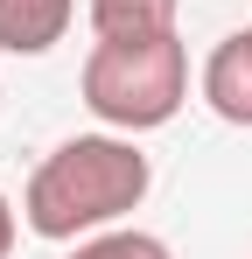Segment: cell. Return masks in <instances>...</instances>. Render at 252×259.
Segmentation results:
<instances>
[{"label": "cell", "mask_w": 252, "mask_h": 259, "mask_svg": "<svg viewBox=\"0 0 252 259\" xmlns=\"http://www.w3.org/2000/svg\"><path fill=\"white\" fill-rule=\"evenodd\" d=\"M70 259H175L154 238V231H98V238H84Z\"/></svg>", "instance_id": "6"}, {"label": "cell", "mask_w": 252, "mask_h": 259, "mask_svg": "<svg viewBox=\"0 0 252 259\" xmlns=\"http://www.w3.org/2000/svg\"><path fill=\"white\" fill-rule=\"evenodd\" d=\"M189 98V49L175 28L161 35H98L84 56V105L119 133H154Z\"/></svg>", "instance_id": "2"}, {"label": "cell", "mask_w": 252, "mask_h": 259, "mask_svg": "<svg viewBox=\"0 0 252 259\" xmlns=\"http://www.w3.org/2000/svg\"><path fill=\"white\" fill-rule=\"evenodd\" d=\"M147 182H154V168H147V154L133 140H119V133H77L56 154H42V168L28 175V196H21V217H28L35 238L70 245L84 231H105L126 210H140Z\"/></svg>", "instance_id": "1"}, {"label": "cell", "mask_w": 252, "mask_h": 259, "mask_svg": "<svg viewBox=\"0 0 252 259\" xmlns=\"http://www.w3.org/2000/svg\"><path fill=\"white\" fill-rule=\"evenodd\" d=\"M182 0H91V35H161Z\"/></svg>", "instance_id": "5"}, {"label": "cell", "mask_w": 252, "mask_h": 259, "mask_svg": "<svg viewBox=\"0 0 252 259\" xmlns=\"http://www.w3.org/2000/svg\"><path fill=\"white\" fill-rule=\"evenodd\" d=\"M203 98L224 126H252V28L224 35L203 56Z\"/></svg>", "instance_id": "3"}, {"label": "cell", "mask_w": 252, "mask_h": 259, "mask_svg": "<svg viewBox=\"0 0 252 259\" xmlns=\"http://www.w3.org/2000/svg\"><path fill=\"white\" fill-rule=\"evenodd\" d=\"M14 252V203H7V196H0V259Z\"/></svg>", "instance_id": "7"}, {"label": "cell", "mask_w": 252, "mask_h": 259, "mask_svg": "<svg viewBox=\"0 0 252 259\" xmlns=\"http://www.w3.org/2000/svg\"><path fill=\"white\" fill-rule=\"evenodd\" d=\"M77 0H0V49L14 56H42L70 35Z\"/></svg>", "instance_id": "4"}]
</instances>
